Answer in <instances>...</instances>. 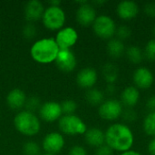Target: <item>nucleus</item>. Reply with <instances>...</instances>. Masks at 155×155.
Instances as JSON below:
<instances>
[{
	"instance_id": "20",
	"label": "nucleus",
	"mask_w": 155,
	"mask_h": 155,
	"mask_svg": "<svg viewBox=\"0 0 155 155\" xmlns=\"http://www.w3.org/2000/svg\"><path fill=\"white\" fill-rule=\"evenodd\" d=\"M106 49L108 54L114 59L121 57L125 52V46L124 45V42L117 38L110 39L109 42L107 43Z\"/></svg>"
},
{
	"instance_id": "2",
	"label": "nucleus",
	"mask_w": 155,
	"mask_h": 155,
	"mask_svg": "<svg viewBox=\"0 0 155 155\" xmlns=\"http://www.w3.org/2000/svg\"><path fill=\"white\" fill-rule=\"evenodd\" d=\"M59 50L54 38H42L33 44L30 54L33 60L39 64H50L55 61Z\"/></svg>"
},
{
	"instance_id": "8",
	"label": "nucleus",
	"mask_w": 155,
	"mask_h": 155,
	"mask_svg": "<svg viewBox=\"0 0 155 155\" xmlns=\"http://www.w3.org/2000/svg\"><path fill=\"white\" fill-rule=\"evenodd\" d=\"M64 144L65 141L64 136L56 132L47 134L42 142V146L45 153L54 155L59 153L64 149Z\"/></svg>"
},
{
	"instance_id": "33",
	"label": "nucleus",
	"mask_w": 155,
	"mask_h": 155,
	"mask_svg": "<svg viewBox=\"0 0 155 155\" xmlns=\"http://www.w3.org/2000/svg\"><path fill=\"white\" fill-rule=\"evenodd\" d=\"M68 155H88V153L83 146L74 145L70 149Z\"/></svg>"
},
{
	"instance_id": "29",
	"label": "nucleus",
	"mask_w": 155,
	"mask_h": 155,
	"mask_svg": "<svg viewBox=\"0 0 155 155\" xmlns=\"http://www.w3.org/2000/svg\"><path fill=\"white\" fill-rule=\"evenodd\" d=\"M22 34L25 39L31 40L35 38L37 34V28L33 23H27L22 29Z\"/></svg>"
},
{
	"instance_id": "23",
	"label": "nucleus",
	"mask_w": 155,
	"mask_h": 155,
	"mask_svg": "<svg viewBox=\"0 0 155 155\" xmlns=\"http://www.w3.org/2000/svg\"><path fill=\"white\" fill-rule=\"evenodd\" d=\"M103 75L108 84H114L118 79V69L114 64H106L103 67Z\"/></svg>"
},
{
	"instance_id": "41",
	"label": "nucleus",
	"mask_w": 155,
	"mask_h": 155,
	"mask_svg": "<svg viewBox=\"0 0 155 155\" xmlns=\"http://www.w3.org/2000/svg\"><path fill=\"white\" fill-rule=\"evenodd\" d=\"M41 155H54V154H49V153H44V154H41Z\"/></svg>"
},
{
	"instance_id": "38",
	"label": "nucleus",
	"mask_w": 155,
	"mask_h": 155,
	"mask_svg": "<svg viewBox=\"0 0 155 155\" xmlns=\"http://www.w3.org/2000/svg\"><path fill=\"white\" fill-rule=\"evenodd\" d=\"M120 155H142L140 153L136 152V151H133V150H129L127 152L122 153Z\"/></svg>"
},
{
	"instance_id": "36",
	"label": "nucleus",
	"mask_w": 155,
	"mask_h": 155,
	"mask_svg": "<svg viewBox=\"0 0 155 155\" xmlns=\"http://www.w3.org/2000/svg\"><path fill=\"white\" fill-rule=\"evenodd\" d=\"M147 150H148V153L151 155H155V137L149 142Z\"/></svg>"
},
{
	"instance_id": "34",
	"label": "nucleus",
	"mask_w": 155,
	"mask_h": 155,
	"mask_svg": "<svg viewBox=\"0 0 155 155\" xmlns=\"http://www.w3.org/2000/svg\"><path fill=\"white\" fill-rule=\"evenodd\" d=\"M144 13L150 17H155V3H147L144 5Z\"/></svg>"
},
{
	"instance_id": "32",
	"label": "nucleus",
	"mask_w": 155,
	"mask_h": 155,
	"mask_svg": "<svg viewBox=\"0 0 155 155\" xmlns=\"http://www.w3.org/2000/svg\"><path fill=\"white\" fill-rule=\"evenodd\" d=\"M95 155H114V151L105 143L98 148H96Z\"/></svg>"
},
{
	"instance_id": "17",
	"label": "nucleus",
	"mask_w": 155,
	"mask_h": 155,
	"mask_svg": "<svg viewBox=\"0 0 155 155\" xmlns=\"http://www.w3.org/2000/svg\"><path fill=\"white\" fill-rule=\"evenodd\" d=\"M26 96L24 91L18 88L11 90L6 96V104L8 107L14 111H19L25 107Z\"/></svg>"
},
{
	"instance_id": "30",
	"label": "nucleus",
	"mask_w": 155,
	"mask_h": 155,
	"mask_svg": "<svg viewBox=\"0 0 155 155\" xmlns=\"http://www.w3.org/2000/svg\"><path fill=\"white\" fill-rule=\"evenodd\" d=\"M115 35L117 36V39H119L121 41H124L125 39H128L131 36L132 31H131V28L129 26L122 25L116 27Z\"/></svg>"
},
{
	"instance_id": "39",
	"label": "nucleus",
	"mask_w": 155,
	"mask_h": 155,
	"mask_svg": "<svg viewBox=\"0 0 155 155\" xmlns=\"http://www.w3.org/2000/svg\"><path fill=\"white\" fill-rule=\"evenodd\" d=\"M48 3H49V5L51 6H60L61 1H59V0H54V1H49Z\"/></svg>"
},
{
	"instance_id": "21",
	"label": "nucleus",
	"mask_w": 155,
	"mask_h": 155,
	"mask_svg": "<svg viewBox=\"0 0 155 155\" xmlns=\"http://www.w3.org/2000/svg\"><path fill=\"white\" fill-rule=\"evenodd\" d=\"M85 100L89 104L93 106H97V105L100 106L104 101V94L99 89L91 88L87 90L85 94Z\"/></svg>"
},
{
	"instance_id": "15",
	"label": "nucleus",
	"mask_w": 155,
	"mask_h": 155,
	"mask_svg": "<svg viewBox=\"0 0 155 155\" xmlns=\"http://www.w3.org/2000/svg\"><path fill=\"white\" fill-rule=\"evenodd\" d=\"M98 74L95 69L92 67H85L80 70L76 75V84L83 89L89 90L97 83Z\"/></svg>"
},
{
	"instance_id": "9",
	"label": "nucleus",
	"mask_w": 155,
	"mask_h": 155,
	"mask_svg": "<svg viewBox=\"0 0 155 155\" xmlns=\"http://www.w3.org/2000/svg\"><path fill=\"white\" fill-rule=\"evenodd\" d=\"M54 64L60 71L70 73L75 69L77 60L75 54L71 49H60Z\"/></svg>"
},
{
	"instance_id": "26",
	"label": "nucleus",
	"mask_w": 155,
	"mask_h": 155,
	"mask_svg": "<svg viewBox=\"0 0 155 155\" xmlns=\"http://www.w3.org/2000/svg\"><path fill=\"white\" fill-rule=\"evenodd\" d=\"M61 104L62 108V113L64 115H68V114H74V112L77 109V104L75 101L72 99H67L63 101Z\"/></svg>"
},
{
	"instance_id": "28",
	"label": "nucleus",
	"mask_w": 155,
	"mask_h": 155,
	"mask_svg": "<svg viewBox=\"0 0 155 155\" xmlns=\"http://www.w3.org/2000/svg\"><path fill=\"white\" fill-rule=\"evenodd\" d=\"M144 57H146L149 61L155 62V39H152L147 42L144 50H143Z\"/></svg>"
},
{
	"instance_id": "1",
	"label": "nucleus",
	"mask_w": 155,
	"mask_h": 155,
	"mask_svg": "<svg viewBox=\"0 0 155 155\" xmlns=\"http://www.w3.org/2000/svg\"><path fill=\"white\" fill-rule=\"evenodd\" d=\"M105 144L113 151L124 153L134 145V135L129 126L124 124H114L104 133Z\"/></svg>"
},
{
	"instance_id": "25",
	"label": "nucleus",
	"mask_w": 155,
	"mask_h": 155,
	"mask_svg": "<svg viewBox=\"0 0 155 155\" xmlns=\"http://www.w3.org/2000/svg\"><path fill=\"white\" fill-rule=\"evenodd\" d=\"M22 150L24 155H41L39 144L34 141H28L25 143Z\"/></svg>"
},
{
	"instance_id": "35",
	"label": "nucleus",
	"mask_w": 155,
	"mask_h": 155,
	"mask_svg": "<svg viewBox=\"0 0 155 155\" xmlns=\"http://www.w3.org/2000/svg\"><path fill=\"white\" fill-rule=\"evenodd\" d=\"M146 108L150 112H155V94L152 95L146 101Z\"/></svg>"
},
{
	"instance_id": "13",
	"label": "nucleus",
	"mask_w": 155,
	"mask_h": 155,
	"mask_svg": "<svg viewBox=\"0 0 155 155\" xmlns=\"http://www.w3.org/2000/svg\"><path fill=\"white\" fill-rule=\"evenodd\" d=\"M133 81L137 89L139 88L142 90H146L153 85L154 82V76L150 69L142 66L138 67L134 72Z\"/></svg>"
},
{
	"instance_id": "22",
	"label": "nucleus",
	"mask_w": 155,
	"mask_h": 155,
	"mask_svg": "<svg viewBox=\"0 0 155 155\" xmlns=\"http://www.w3.org/2000/svg\"><path fill=\"white\" fill-rule=\"evenodd\" d=\"M125 54L129 62L134 64H139L143 62L144 54L143 51L137 45H131L125 50Z\"/></svg>"
},
{
	"instance_id": "7",
	"label": "nucleus",
	"mask_w": 155,
	"mask_h": 155,
	"mask_svg": "<svg viewBox=\"0 0 155 155\" xmlns=\"http://www.w3.org/2000/svg\"><path fill=\"white\" fill-rule=\"evenodd\" d=\"M123 112V104L117 99H109L104 101V103L98 108L99 116L105 121L117 120L122 116Z\"/></svg>"
},
{
	"instance_id": "3",
	"label": "nucleus",
	"mask_w": 155,
	"mask_h": 155,
	"mask_svg": "<svg viewBox=\"0 0 155 155\" xmlns=\"http://www.w3.org/2000/svg\"><path fill=\"white\" fill-rule=\"evenodd\" d=\"M14 125L20 134L25 136H34L41 129L38 117L34 113L26 110H22L16 114L14 118Z\"/></svg>"
},
{
	"instance_id": "24",
	"label": "nucleus",
	"mask_w": 155,
	"mask_h": 155,
	"mask_svg": "<svg viewBox=\"0 0 155 155\" xmlns=\"http://www.w3.org/2000/svg\"><path fill=\"white\" fill-rule=\"evenodd\" d=\"M144 133L153 138L155 137V112H150L146 114L143 123Z\"/></svg>"
},
{
	"instance_id": "19",
	"label": "nucleus",
	"mask_w": 155,
	"mask_h": 155,
	"mask_svg": "<svg viewBox=\"0 0 155 155\" xmlns=\"http://www.w3.org/2000/svg\"><path fill=\"white\" fill-rule=\"evenodd\" d=\"M140 100V92L135 86L125 87L121 94V103L127 108L134 107Z\"/></svg>"
},
{
	"instance_id": "12",
	"label": "nucleus",
	"mask_w": 155,
	"mask_h": 155,
	"mask_svg": "<svg viewBox=\"0 0 155 155\" xmlns=\"http://www.w3.org/2000/svg\"><path fill=\"white\" fill-rule=\"evenodd\" d=\"M40 118L46 123H53L62 117L61 104L57 102L49 101L43 104L38 111Z\"/></svg>"
},
{
	"instance_id": "27",
	"label": "nucleus",
	"mask_w": 155,
	"mask_h": 155,
	"mask_svg": "<svg viewBox=\"0 0 155 155\" xmlns=\"http://www.w3.org/2000/svg\"><path fill=\"white\" fill-rule=\"evenodd\" d=\"M41 105H42L41 104V101H40V99L38 97H36V96H31L29 98H26L25 107V110L26 111L35 114V111H39Z\"/></svg>"
},
{
	"instance_id": "11",
	"label": "nucleus",
	"mask_w": 155,
	"mask_h": 155,
	"mask_svg": "<svg viewBox=\"0 0 155 155\" xmlns=\"http://www.w3.org/2000/svg\"><path fill=\"white\" fill-rule=\"evenodd\" d=\"M80 6L76 10L75 17L79 25L83 26L93 25L94 20L96 19V11L95 8L87 1L79 2Z\"/></svg>"
},
{
	"instance_id": "16",
	"label": "nucleus",
	"mask_w": 155,
	"mask_h": 155,
	"mask_svg": "<svg viewBox=\"0 0 155 155\" xmlns=\"http://www.w3.org/2000/svg\"><path fill=\"white\" fill-rule=\"evenodd\" d=\"M116 13L123 20H132L139 14V5L134 1L124 0L117 5Z\"/></svg>"
},
{
	"instance_id": "4",
	"label": "nucleus",
	"mask_w": 155,
	"mask_h": 155,
	"mask_svg": "<svg viewBox=\"0 0 155 155\" xmlns=\"http://www.w3.org/2000/svg\"><path fill=\"white\" fill-rule=\"evenodd\" d=\"M66 20L65 13L60 6L49 5L45 9L42 22L45 28L51 31L60 30L64 27Z\"/></svg>"
},
{
	"instance_id": "6",
	"label": "nucleus",
	"mask_w": 155,
	"mask_h": 155,
	"mask_svg": "<svg viewBox=\"0 0 155 155\" xmlns=\"http://www.w3.org/2000/svg\"><path fill=\"white\" fill-rule=\"evenodd\" d=\"M93 30L99 38L110 40L115 35L116 25L111 16L107 15H101L94 20L93 24Z\"/></svg>"
},
{
	"instance_id": "10",
	"label": "nucleus",
	"mask_w": 155,
	"mask_h": 155,
	"mask_svg": "<svg viewBox=\"0 0 155 155\" xmlns=\"http://www.w3.org/2000/svg\"><path fill=\"white\" fill-rule=\"evenodd\" d=\"M54 40L59 49H71L78 40V33L74 27L65 26L57 32Z\"/></svg>"
},
{
	"instance_id": "31",
	"label": "nucleus",
	"mask_w": 155,
	"mask_h": 155,
	"mask_svg": "<svg viewBox=\"0 0 155 155\" xmlns=\"http://www.w3.org/2000/svg\"><path fill=\"white\" fill-rule=\"evenodd\" d=\"M122 116L124 120L128 123H132L137 119V114L134 110H133V108H127L125 111L123 112Z\"/></svg>"
},
{
	"instance_id": "37",
	"label": "nucleus",
	"mask_w": 155,
	"mask_h": 155,
	"mask_svg": "<svg viewBox=\"0 0 155 155\" xmlns=\"http://www.w3.org/2000/svg\"><path fill=\"white\" fill-rule=\"evenodd\" d=\"M106 92H107L109 94H113L115 92V85H114V84H107Z\"/></svg>"
},
{
	"instance_id": "14",
	"label": "nucleus",
	"mask_w": 155,
	"mask_h": 155,
	"mask_svg": "<svg viewBox=\"0 0 155 155\" xmlns=\"http://www.w3.org/2000/svg\"><path fill=\"white\" fill-rule=\"evenodd\" d=\"M45 6L42 2L39 0H30L25 3L24 13L25 17L27 23H35L40 19H42L44 12H45Z\"/></svg>"
},
{
	"instance_id": "18",
	"label": "nucleus",
	"mask_w": 155,
	"mask_h": 155,
	"mask_svg": "<svg viewBox=\"0 0 155 155\" xmlns=\"http://www.w3.org/2000/svg\"><path fill=\"white\" fill-rule=\"evenodd\" d=\"M84 135L85 143L91 147L98 148L105 143L104 132L100 128L97 127L89 128L87 129V131Z\"/></svg>"
},
{
	"instance_id": "5",
	"label": "nucleus",
	"mask_w": 155,
	"mask_h": 155,
	"mask_svg": "<svg viewBox=\"0 0 155 155\" xmlns=\"http://www.w3.org/2000/svg\"><path fill=\"white\" fill-rule=\"evenodd\" d=\"M58 127L63 134L67 135L84 134L87 131L84 122L75 114L63 115L58 120Z\"/></svg>"
},
{
	"instance_id": "40",
	"label": "nucleus",
	"mask_w": 155,
	"mask_h": 155,
	"mask_svg": "<svg viewBox=\"0 0 155 155\" xmlns=\"http://www.w3.org/2000/svg\"><path fill=\"white\" fill-rule=\"evenodd\" d=\"M153 36H154V39H155V25H154V26H153Z\"/></svg>"
}]
</instances>
